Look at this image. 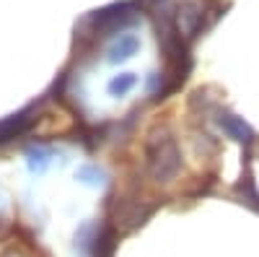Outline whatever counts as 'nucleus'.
I'll list each match as a JSON object with an SVG mask.
<instances>
[{
	"instance_id": "obj_1",
	"label": "nucleus",
	"mask_w": 259,
	"mask_h": 257,
	"mask_svg": "<svg viewBox=\"0 0 259 257\" xmlns=\"http://www.w3.org/2000/svg\"><path fill=\"white\" fill-rule=\"evenodd\" d=\"M145 169H148L150 179L158 185H168L177 179L179 169H182V151L177 145V138L166 127L150 130L145 140Z\"/></svg>"
},
{
	"instance_id": "obj_2",
	"label": "nucleus",
	"mask_w": 259,
	"mask_h": 257,
	"mask_svg": "<svg viewBox=\"0 0 259 257\" xmlns=\"http://www.w3.org/2000/svg\"><path fill=\"white\" fill-rule=\"evenodd\" d=\"M138 13V3L133 0H119V3H112L96 13L89 16V24L94 26V34H122L130 24H135Z\"/></svg>"
},
{
	"instance_id": "obj_3",
	"label": "nucleus",
	"mask_w": 259,
	"mask_h": 257,
	"mask_svg": "<svg viewBox=\"0 0 259 257\" xmlns=\"http://www.w3.org/2000/svg\"><path fill=\"white\" fill-rule=\"evenodd\" d=\"M202 8L197 3H192V0H187V3L179 6L177 11V18H174V26L177 31L184 36V39H194L197 34H202L205 24H202Z\"/></svg>"
},
{
	"instance_id": "obj_4",
	"label": "nucleus",
	"mask_w": 259,
	"mask_h": 257,
	"mask_svg": "<svg viewBox=\"0 0 259 257\" xmlns=\"http://www.w3.org/2000/svg\"><path fill=\"white\" fill-rule=\"evenodd\" d=\"M215 122H218V127L236 143H244V145H251L254 143V130L241 120V117H236L233 112H218V117H215Z\"/></svg>"
},
{
	"instance_id": "obj_5",
	"label": "nucleus",
	"mask_w": 259,
	"mask_h": 257,
	"mask_svg": "<svg viewBox=\"0 0 259 257\" xmlns=\"http://www.w3.org/2000/svg\"><path fill=\"white\" fill-rule=\"evenodd\" d=\"M34 115H36L34 106H26V109H21V112H16V115H11L0 122V145L18 138V135H24L34 122Z\"/></svg>"
},
{
	"instance_id": "obj_6",
	"label": "nucleus",
	"mask_w": 259,
	"mask_h": 257,
	"mask_svg": "<svg viewBox=\"0 0 259 257\" xmlns=\"http://www.w3.org/2000/svg\"><path fill=\"white\" fill-rule=\"evenodd\" d=\"M138 50H140V39L135 34H130V31H122L109 45V50H106V60L109 62H124V60L133 57Z\"/></svg>"
},
{
	"instance_id": "obj_7",
	"label": "nucleus",
	"mask_w": 259,
	"mask_h": 257,
	"mask_svg": "<svg viewBox=\"0 0 259 257\" xmlns=\"http://www.w3.org/2000/svg\"><path fill=\"white\" fill-rule=\"evenodd\" d=\"M236 192L241 195V203L249 205L251 210L259 213V190L254 185V177H251V171H246V177H241V182L236 185Z\"/></svg>"
},
{
	"instance_id": "obj_8",
	"label": "nucleus",
	"mask_w": 259,
	"mask_h": 257,
	"mask_svg": "<svg viewBox=\"0 0 259 257\" xmlns=\"http://www.w3.org/2000/svg\"><path fill=\"white\" fill-rule=\"evenodd\" d=\"M55 156L52 148H45V145H34L26 151V161H29V169L34 171V174H41L47 166H50V159Z\"/></svg>"
},
{
	"instance_id": "obj_9",
	"label": "nucleus",
	"mask_w": 259,
	"mask_h": 257,
	"mask_svg": "<svg viewBox=\"0 0 259 257\" xmlns=\"http://www.w3.org/2000/svg\"><path fill=\"white\" fill-rule=\"evenodd\" d=\"M75 177H78L83 185H89V187H99V185L106 182V171H104L101 166H96V164H83V166H78Z\"/></svg>"
},
{
	"instance_id": "obj_10",
	"label": "nucleus",
	"mask_w": 259,
	"mask_h": 257,
	"mask_svg": "<svg viewBox=\"0 0 259 257\" xmlns=\"http://www.w3.org/2000/svg\"><path fill=\"white\" fill-rule=\"evenodd\" d=\"M135 86H138V76L135 73H122V76H114L106 89H109L112 96H124L127 91H133Z\"/></svg>"
},
{
	"instance_id": "obj_11",
	"label": "nucleus",
	"mask_w": 259,
	"mask_h": 257,
	"mask_svg": "<svg viewBox=\"0 0 259 257\" xmlns=\"http://www.w3.org/2000/svg\"><path fill=\"white\" fill-rule=\"evenodd\" d=\"M138 3H143V6H158V3H163V0H138Z\"/></svg>"
},
{
	"instance_id": "obj_12",
	"label": "nucleus",
	"mask_w": 259,
	"mask_h": 257,
	"mask_svg": "<svg viewBox=\"0 0 259 257\" xmlns=\"http://www.w3.org/2000/svg\"><path fill=\"white\" fill-rule=\"evenodd\" d=\"M0 257H21L16 249H8V252H3V254H0Z\"/></svg>"
}]
</instances>
